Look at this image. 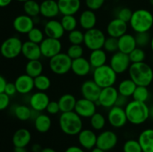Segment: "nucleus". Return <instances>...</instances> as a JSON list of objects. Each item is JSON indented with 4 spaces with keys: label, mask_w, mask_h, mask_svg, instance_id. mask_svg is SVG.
<instances>
[{
    "label": "nucleus",
    "mask_w": 153,
    "mask_h": 152,
    "mask_svg": "<svg viewBox=\"0 0 153 152\" xmlns=\"http://www.w3.org/2000/svg\"><path fill=\"white\" fill-rule=\"evenodd\" d=\"M128 122L134 125H140L149 119V107L146 103L130 101L124 107Z\"/></svg>",
    "instance_id": "nucleus-1"
},
{
    "label": "nucleus",
    "mask_w": 153,
    "mask_h": 152,
    "mask_svg": "<svg viewBox=\"0 0 153 152\" xmlns=\"http://www.w3.org/2000/svg\"><path fill=\"white\" fill-rule=\"evenodd\" d=\"M60 129L67 136H76L83 129V120L75 111L61 113L58 119Z\"/></svg>",
    "instance_id": "nucleus-2"
},
{
    "label": "nucleus",
    "mask_w": 153,
    "mask_h": 152,
    "mask_svg": "<svg viewBox=\"0 0 153 152\" xmlns=\"http://www.w3.org/2000/svg\"><path fill=\"white\" fill-rule=\"evenodd\" d=\"M129 78L137 86H149L153 81V69L145 62L131 63L128 69Z\"/></svg>",
    "instance_id": "nucleus-3"
},
{
    "label": "nucleus",
    "mask_w": 153,
    "mask_h": 152,
    "mask_svg": "<svg viewBox=\"0 0 153 152\" xmlns=\"http://www.w3.org/2000/svg\"><path fill=\"white\" fill-rule=\"evenodd\" d=\"M129 25L135 33L149 32L153 27V14L146 9H137L133 11Z\"/></svg>",
    "instance_id": "nucleus-4"
},
{
    "label": "nucleus",
    "mask_w": 153,
    "mask_h": 152,
    "mask_svg": "<svg viewBox=\"0 0 153 152\" xmlns=\"http://www.w3.org/2000/svg\"><path fill=\"white\" fill-rule=\"evenodd\" d=\"M93 80L102 89L114 86L117 80V74L109 64H105L98 68L94 69Z\"/></svg>",
    "instance_id": "nucleus-5"
},
{
    "label": "nucleus",
    "mask_w": 153,
    "mask_h": 152,
    "mask_svg": "<svg viewBox=\"0 0 153 152\" xmlns=\"http://www.w3.org/2000/svg\"><path fill=\"white\" fill-rule=\"evenodd\" d=\"M72 62L73 60L67 55V53L61 52L49 59V69L57 75H64L71 70Z\"/></svg>",
    "instance_id": "nucleus-6"
},
{
    "label": "nucleus",
    "mask_w": 153,
    "mask_h": 152,
    "mask_svg": "<svg viewBox=\"0 0 153 152\" xmlns=\"http://www.w3.org/2000/svg\"><path fill=\"white\" fill-rule=\"evenodd\" d=\"M22 44L23 43L19 37H8L0 46V54L6 59H15L22 54Z\"/></svg>",
    "instance_id": "nucleus-7"
},
{
    "label": "nucleus",
    "mask_w": 153,
    "mask_h": 152,
    "mask_svg": "<svg viewBox=\"0 0 153 152\" xmlns=\"http://www.w3.org/2000/svg\"><path fill=\"white\" fill-rule=\"evenodd\" d=\"M105 40V33L100 28H94L85 31L83 44L90 51H94L102 49Z\"/></svg>",
    "instance_id": "nucleus-8"
},
{
    "label": "nucleus",
    "mask_w": 153,
    "mask_h": 152,
    "mask_svg": "<svg viewBox=\"0 0 153 152\" xmlns=\"http://www.w3.org/2000/svg\"><path fill=\"white\" fill-rule=\"evenodd\" d=\"M131 63L128 55L118 52L112 54L109 60V65L115 71L117 74H123L128 71Z\"/></svg>",
    "instance_id": "nucleus-9"
},
{
    "label": "nucleus",
    "mask_w": 153,
    "mask_h": 152,
    "mask_svg": "<svg viewBox=\"0 0 153 152\" xmlns=\"http://www.w3.org/2000/svg\"><path fill=\"white\" fill-rule=\"evenodd\" d=\"M62 43L58 39L45 37L40 44L42 56L46 58H52L62 51Z\"/></svg>",
    "instance_id": "nucleus-10"
},
{
    "label": "nucleus",
    "mask_w": 153,
    "mask_h": 152,
    "mask_svg": "<svg viewBox=\"0 0 153 152\" xmlns=\"http://www.w3.org/2000/svg\"><path fill=\"white\" fill-rule=\"evenodd\" d=\"M119 95L117 89L114 86L102 88L97 101V104L101 106L103 108H111L115 106Z\"/></svg>",
    "instance_id": "nucleus-11"
},
{
    "label": "nucleus",
    "mask_w": 153,
    "mask_h": 152,
    "mask_svg": "<svg viewBox=\"0 0 153 152\" xmlns=\"http://www.w3.org/2000/svg\"><path fill=\"white\" fill-rule=\"evenodd\" d=\"M107 120L109 125L114 128H121L128 122L125 109L123 107L114 106L109 109L107 115Z\"/></svg>",
    "instance_id": "nucleus-12"
},
{
    "label": "nucleus",
    "mask_w": 153,
    "mask_h": 152,
    "mask_svg": "<svg viewBox=\"0 0 153 152\" xmlns=\"http://www.w3.org/2000/svg\"><path fill=\"white\" fill-rule=\"evenodd\" d=\"M118 142V137L115 132L111 130H106L97 135V147L108 151L114 148Z\"/></svg>",
    "instance_id": "nucleus-13"
},
{
    "label": "nucleus",
    "mask_w": 153,
    "mask_h": 152,
    "mask_svg": "<svg viewBox=\"0 0 153 152\" xmlns=\"http://www.w3.org/2000/svg\"><path fill=\"white\" fill-rule=\"evenodd\" d=\"M97 106L94 101L82 98L76 101L74 111L82 119H88L97 113Z\"/></svg>",
    "instance_id": "nucleus-14"
},
{
    "label": "nucleus",
    "mask_w": 153,
    "mask_h": 152,
    "mask_svg": "<svg viewBox=\"0 0 153 152\" xmlns=\"http://www.w3.org/2000/svg\"><path fill=\"white\" fill-rule=\"evenodd\" d=\"M102 88L95 83L93 79H88L85 80L81 85L80 91L82 98L91 100L97 103L100 94L101 92Z\"/></svg>",
    "instance_id": "nucleus-15"
},
{
    "label": "nucleus",
    "mask_w": 153,
    "mask_h": 152,
    "mask_svg": "<svg viewBox=\"0 0 153 152\" xmlns=\"http://www.w3.org/2000/svg\"><path fill=\"white\" fill-rule=\"evenodd\" d=\"M43 32L46 37L61 40L66 31L61 25V21L52 19L45 22L43 25Z\"/></svg>",
    "instance_id": "nucleus-16"
},
{
    "label": "nucleus",
    "mask_w": 153,
    "mask_h": 152,
    "mask_svg": "<svg viewBox=\"0 0 153 152\" xmlns=\"http://www.w3.org/2000/svg\"><path fill=\"white\" fill-rule=\"evenodd\" d=\"M50 101L49 95L46 93V92H34L30 96L29 106L34 111L40 113V112L46 110L48 104Z\"/></svg>",
    "instance_id": "nucleus-17"
},
{
    "label": "nucleus",
    "mask_w": 153,
    "mask_h": 152,
    "mask_svg": "<svg viewBox=\"0 0 153 152\" xmlns=\"http://www.w3.org/2000/svg\"><path fill=\"white\" fill-rule=\"evenodd\" d=\"M34 18L26 14L19 15L13 21V29L21 34H27L34 27Z\"/></svg>",
    "instance_id": "nucleus-18"
},
{
    "label": "nucleus",
    "mask_w": 153,
    "mask_h": 152,
    "mask_svg": "<svg viewBox=\"0 0 153 152\" xmlns=\"http://www.w3.org/2000/svg\"><path fill=\"white\" fill-rule=\"evenodd\" d=\"M128 23L118 18L111 19L107 25L106 31L108 37L120 38L121 36L126 34L128 31Z\"/></svg>",
    "instance_id": "nucleus-19"
},
{
    "label": "nucleus",
    "mask_w": 153,
    "mask_h": 152,
    "mask_svg": "<svg viewBox=\"0 0 153 152\" xmlns=\"http://www.w3.org/2000/svg\"><path fill=\"white\" fill-rule=\"evenodd\" d=\"M78 141L81 147L86 150H91L97 146V135L94 130L82 129L78 134Z\"/></svg>",
    "instance_id": "nucleus-20"
},
{
    "label": "nucleus",
    "mask_w": 153,
    "mask_h": 152,
    "mask_svg": "<svg viewBox=\"0 0 153 152\" xmlns=\"http://www.w3.org/2000/svg\"><path fill=\"white\" fill-rule=\"evenodd\" d=\"M13 83L16 86L17 93L21 95L29 94L34 89V78L27 74L19 75Z\"/></svg>",
    "instance_id": "nucleus-21"
},
{
    "label": "nucleus",
    "mask_w": 153,
    "mask_h": 152,
    "mask_svg": "<svg viewBox=\"0 0 153 152\" xmlns=\"http://www.w3.org/2000/svg\"><path fill=\"white\" fill-rule=\"evenodd\" d=\"M40 15L48 19H55L59 15L58 1L55 0H43L40 4Z\"/></svg>",
    "instance_id": "nucleus-22"
},
{
    "label": "nucleus",
    "mask_w": 153,
    "mask_h": 152,
    "mask_svg": "<svg viewBox=\"0 0 153 152\" xmlns=\"http://www.w3.org/2000/svg\"><path fill=\"white\" fill-rule=\"evenodd\" d=\"M92 66L88 58L84 57L73 60L71 71L79 77H85L92 71Z\"/></svg>",
    "instance_id": "nucleus-23"
},
{
    "label": "nucleus",
    "mask_w": 153,
    "mask_h": 152,
    "mask_svg": "<svg viewBox=\"0 0 153 152\" xmlns=\"http://www.w3.org/2000/svg\"><path fill=\"white\" fill-rule=\"evenodd\" d=\"M22 55L28 61L40 60L42 56L40 44L27 40L22 44Z\"/></svg>",
    "instance_id": "nucleus-24"
},
{
    "label": "nucleus",
    "mask_w": 153,
    "mask_h": 152,
    "mask_svg": "<svg viewBox=\"0 0 153 152\" xmlns=\"http://www.w3.org/2000/svg\"><path fill=\"white\" fill-rule=\"evenodd\" d=\"M60 13L64 15H75L81 8V0H58Z\"/></svg>",
    "instance_id": "nucleus-25"
},
{
    "label": "nucleus",
    "mask_w": 153,
    "mask_h": 152,
    "mask_svg": "<svg viewBox=\"0 0 153 152\" xmlns=\"http://www.w3.org/2000/svg\"><path fill=\"white\" fill-rule=\"evenodd\" d=\"M97 22V18L95 12L89 9L83 10L79 17V25L85 31L96 28Z\"/></svg>",
    "instance_id": "nucleus-26"
},
{
    "label": "nucleus",
    "mask_w": 153,
    "mask_h": 152,
    "mask_svg": "<svg viewBox=\"0 0 153 152\" xmlns=\"http://www.w3.org/2000/svg\"><path fill=\"white\" fill-rule=\"evenodd\" d=\"M137 47L134 35L126 33L118 38V49L120 52L129 55Z\"/></svg>",
    "instance_id": "nucleus-27"
},
{
    "label": "nucleus",
    "mask_w": 153,
    "mask_h": 152,
    "mask_svg": "<svg viewBox=\"0 0 153 152\" xmlns=\"http://www.w3.org/2000/svg\"><path fill=\"white\" fill-rule=\"evenodd\" d=\"M31 140V134L26 128H19L16 130L12 137V142L14 147L25 148Z\"/></svg>",
    "instance_id": "nucleus-28"
},
{
    "label": "nucleus",
    "mask_w": 153,
    "mask_h": 152,
    "mask_svg": "<svg viewBox=\"0 0 153 152\" xmlns=\"http://www.w3.org/2000/svg\"><path fill=\"white\" fill-rule=\"evenodd\" d=\"M137 140L143 152H153V128H146L142 131Z\"/></svg>",
    "instance_id": "nucleus-29"
},
{
    "label": "nucleus",
    "mask_w": 153,
    "mask_h": 152,
    "mask_svg": "<svg viewBox=\"0 0 153 152\" xmlns=\"http://www.w3.org/2000/svg\"><path fill=\"white\" fill-rule=\"evenodd\" d=\"M88 61L93 69L105 65L108 61V53L103 49L91 51Z\"/></svg>",
    "instance_id": "nucleus-30"
},
{
    "label": "nucleus",
    "mask_w": 153,
    "mask_h": 152,
    "mask_svg": "<svg viewBox=\"0 0 153 152\" xmlns=\"http://www.w3.org/2000/svg\"><path fill=\"white\" fill-rule=\"evenodd\" d=\"M34 125L36 131L41 134H45L52 127V119L48 114L39 113L34 119Z\"/></svg>",
    "instance_id": "nucleus-31"
},
{
    "label": "nucleus",
    "mask_w": 153,
    "mask_h": 152,
    "mask_svg": "<svg viewBox=\"0 0 153 152\" xmlns=\"http://www.w3.org/2000/svg\"><path fill=\"white\" fill-rule=\"evenodd\" d=\"M77 99L70 93H65L61 95L58 100L61 113L74 111Z\"/></svg>",
    "instance_id": "nucleus-32"
},
{
    "label": "nucleus",
    "mask_w": 153,
    "mask_h": 152,
    "mask_svg": "<svg viewBox=\"0 0 153 152\" xmlns=\"http://www.w3.org/2000/svg\"><path fill=\"white\" fill-rule=\"evenodd\" d=\"M35 111L28 106L25 104H18L16 105L13 110V114L17 119L20 121H28L31 119L35 118Z\"/></svg>",
    "instance_id": "nucleus-33"
},
{
    "label": "nucleus",
    "mask_w": 153,
    "mask_h": 152,
    "mask_svg": "<svg viewBox=\"0 0 153 152\" xmlns=\"http://www.w3.org/2000/svg\"><path fill=\"white\" fill-rule=\"evenodd\" d=\"M137 85L131 78H126L121 80L117 86V90L120 95L130 98L132 96Z\"/></svg>",
    "instance_id": "nucleus-34"
},
{
    "label": "nucleus",
    "mask_w": 153,
    "mask_h": 152,
    "mask_svg": "<svg viewBox=\"0 0 153 152\" xmlns=\"http://www.w3.org/2000/svg\"><path fill=\"white\" fill-rule=\"evenodd\" d=\"M25 74L30 77L35 78L37 76L43 74V64L40 60H34V61H28L25 67Z\"/></svg>",
    "instance_id": "nucleus-35"
},
{
    "label": "nucleus",
    "mask_w": 153,
    "mask_h": 152,
    "mask_svg": "<svg viewBox=\"0 0 153 152\" xmlns=\"http://www.w3.org/2000/svg\"><path fill=\"white\" fill-rule=\"evenodd\" d=\"M23 10L25 14L31 16L32 18H36L40 15V4L35 0H28L23 2Z\"/></svg>",
    "instance_id": "nucleus-36"
},
{
    "label": "nucleus",
    "mask_w": 153,
    "mask_h": 152,
    "mask_svg": "<svg viewBox=\"0 0 153 152\" xmlns=\"http://www.w3.org/2000/svg\"><path fill=\"white\" fill-rule=\"evenodd\" d=\"M90 124L94 131H101L106 125V118L101 113L97 112L90 118Z\"/></svg>",
    "instance_id": "nucleus-37"
},
{
    "label": "nucleus",
    "mask_w": 153,
    "mask_h": 152,
    "mask_svg": "<svg viewBox=\"0 0 153 152\" xmlns=\"http://www.w3.org/2000/svg\"><path fill=\"white\" fill-rule=\"evenodd\" d=\"M34 88L37 91L40 92H46L50 88L52 82H51L50 78L46 75H40L37 76L35 78H34Z\"/></svg>",
    "instance_id": "nucleus-38"
},
{
    "label": "nucleus",
    "mask_w": 153,
    "mask_h": 152,
    "mask_svg": "<svg viewBox=\"0 0 153 152\" xmlns=\"http://www.w3.org/2000/svg\"><path fill=\"white\" fill-rule=\"evenodd\" d=\"M60 21L64 29L67 32L76 29L79 24V20L76 19L75 15H64Z\"/></svg>",
    "instance_id": "nucleus-39"
},
{
    "label": "nucleus",
    "mask_w": 153,
    "mask_h": 152,
    "mask_svg": "<svg viewBox=\"0 0 153 152\" xmlns=\"http://www.w3.org/2000/svg\"><path fill=\"white\" fill-rule=\"evenodd\" d=\"M149 96H150V92L148 89V86H137L131 97L134 101L146 103V101L149 100Z\"/></svg>",
    "instance_id": "nucleus-40"
},
{
    "label": "nucleus",
    "mask_w": 153,
    "mask_h": 152,
    "mask_svg": "<svg viewBox=\"0 0 153 152\" xmlns=\"http://www.w3.org/2000/svg\"><path fill=\"white\" fill-rule=\"evenodd\" d=\"M27 37H28V40L29 41L37 43V44H40L45 39V34L43 32V30H41L37 27H34L27 34Z\"/></svg>",
    "instance_id": "nucleus-41"
},
{
    "label": "nucleus",
    "mask_w": 153,
    "mask_h": 152,
    "mask_svg": "<svg viewBox=\"0 0 153 152\" xmlns=\"http://www.w3.org/2000/svg\"><path fill=\"white\" fill-rule=\"evenodd\" d=\"M84 37H85V33L77 28L68 32V36H67V39L70 45L83 44Z\"/></svg>",
    "instance_id": "nucleus-42"
},
{
    "label": "nucleus",
    "mask_w": 153,
    "mask_h": 152,
    "mask_svg": "<svg viewBox=\"0 0 153 152\" xmlns=\"http://www.w3.org/2000/svg\"><path fill=\"white\" fill-rule=\"evenodd\" d=\"M134 37H135L136 43H137V47L143 49L150 45L152 36L150 35L149 32L136 33Z\"/></svg>",
    "instance_id": "nucleus-43"
},
{
    "label": "nucleus",
    "mask_w": 153,
    "mask_h": 152,
    "mask_svg": "<svg viewBox=\"0 0 153 152\" xmlns=\"http://www.w3.org/2000/svg\"><path fill=\"white\" fill-rule=\"evenodd\" d=\"M130 61L131 63H137L144 62L146 60V52L143 49L139 47H136L131 53L128 55Z\"/></svg>",
    "instance_id": "nucleus-44"
},
{
    "label": "nucleus",
    "mask_w": 153,
    "mask_h": 152,
    "mask_svg": "<svg viewBox=\"0 0 153 152\" xmlns=\"http://www.w3.org/2000/svg\"><path fill=\"white\" fill-rule=\"evenodd\" d=\"M123 152H143L138 140L130 139L126 140L123 146Z\"/></svg>",
    "instance_id": "nucleus-45"
},
{
    "label": "nucleus",
    "mask_w": 153,
    "mask_h": 152,
    "mask_svg": "<svg viewBox=\"0 0 153 152\" xmlns=\"http://www.w3.org/2000/svg\"><path fill=\"white\" fill-rule=\"evenodd\" d=\"M84 52L85 51L82 45H70L66 53L72 60H75L83 57Z\"/></svg>",
    "instance_id": "nucleus-46"
},
{
    "label": "nucleus",
    "mask_w": 153,
    "mask_h": 152,
    "mask_svg": "<svg viewBox=\"0 0 153 152\" xmlns=\"http://www.w3.org/2000/svg\"><path fill=\"white\" fill-rule=\"evenodd\" d=\"M102 49L109 54H114L118 52V39L111 37H106Z\"/></svg>",
    "instance_id": "nucleus-47"
},
{
    "label": "nucleus",
    "mask_w": 153,
    "mask_h": 152,
    "mask_svg": "<svg viewBox=\"0 0 153 152\" xmlns=\"http://www.w3.org/2000/svg\"><path fill=\"white\" fill-rule=\"evenodd\" d=\"M133 11L129 8V7H121L119 9L117 13V18L124 21V22L129 23L130 19H131V16H132Z\"/></svg>",
    "instance_id": "nucleus-48"
},
{
    "label": "nucleus",
    "mask_w": 153,
    "mask_h": 152,
    "mask_svg": "<svg viewBox=\"0 0 153 152\" xmlns=\"http://www.w3.org/2000/svg\"><path fill=\"white\" fill-rule=\"evenodd\" d=\"M105 0H85V4L89 10H100L104 4Z\"/></svg>",
    "instance_id": "nucleus-49"
},
{
    "label": "nucleus",
    "mask_w": 153,
    "mask_h": 152,
    "mask_svg": "<svg viewBox=\"0 0 153 152\" xmlns=\"http://www.w3.org/2000/svg\"><path fill=\"white\" fill-rule=\"evenodd\" d=\"M46 111L47 112L48 114L50 115H56L61 112L60 110L59 104H58V101H50L46 109Z\"/></svg>",
    "instance_id": "nucleus-50"
},
{
    "label": "nucleus",
    "mask_w": 153,
    "mask_h": 152,
    "mask_svg": "<svg viewBox=\"0 0 153 152\" xmlns=\"http://www.w3.org/2000/svg\"><path fill=\"white\" fill-rule=\"evenodd\" d=\"M9 104H10V96H8L4 92L0 93V111L7 109Z\"/></svg>",
    "instance_id": "nucleus-51"
},
{
    "label": "nucleus",
    "mask_w": 153,
    "mask_h": 152,
    "mask_svg": "<svg viewBox=\"0 0 153 152\" xmlns=\"http://www.w3.org/2000/svg\"><path fill=\"white\" fill-rule=\"evenodd\" d=\"M4 92L5 94H7L8 96L11 97L13 96L17 92L16 91V86H15L14 83H10V82H7V84H6L5 88H4Z\"/></svg>",
    "instance_id": "nucleus-52"
},
{
    "label": "nucleus",
    "mask_w": 153,
    "mask_h": 152,
    "mask_svg": "<svg viewBox=\"0 0 153 152\" xmlns=\"http://www.w3.org/2000/svg\"><path fill=\"white\" fill-rule=\"evenodd\" d=\"M128 102H129V101H128V98L123 96V95H119L117 99L115 106H117V107H123L124 108V107L127 105V104H128Z\"/></svg>",
    "instance_id": "nucleus-53"
},
{
    "label": "nucleus",
    "mask_w": 153,
    "mask_h": 152,
    "mask_svg": "<svg viewBox=\"0 0 153 152\" xmlns=\"http://www.w3.org/2000/svg\"><path fill=\"white\" fill-rule=\"evenodd\" d=\"M64 152H85L84 148H82L81 146L77 145H71L67 148Z\"/></svg>",
    "instance_id": "nucleus-54"
},
{
    "label": "nucleus",
    "mask_w": 153,
    "mask_h": 152,
    "mask_svg": "<svg viewBox=\"0 0 153 152\" xmlns=\"http://www.w3.org/2000/svg\"><path fill=\"white\" fill-rule=\"evenodd\" d=\"M7 83V82L6 80V79L1 75H0V93L4 92V88H5Z\"/></svg>",
    "instance_id": "nucleus-55"
},
{
    "label": "nucleus",
    "mask_w": 153,
    "mask_h": 152,
    "mask_svg": "<svg viewBox=\"0 0 153 152\" xmlns=\"http://www.w3.org/2000/svg\"><path fill=\"white\" fill-rule=\"evenodd\" d=\"M43 148L38 143H34L31 146V151L32 152H40Z\"/></svg>",
    "instance_id": "nucleus-56"
},
{
    "label": "nucleus",
    "mask_w": 153,
    "mask_h": 152,
    "mask_svg": "<svg viewBox=\"0 0 153 152\" xmlns=\"http://www.w3.org/2000/svg\"><path fill=\"white\" fill-rule=\"evenodd\" d=\"M13 0H0V7H5L8 6Z\"/></svg>",
    "instance_id": "nucleus-57"
},
{
    "label": "nucleus",
    "mask_w": 153,
    "mask_h": 152,
    "mask_svg": "<svg viewBox=\"0 0 153 152\" xmlns=\"http://www.w3.org/2000/svg\"><path fill=\"white\" fill-rule=\"evenodd\" d=\"M13 152H28V151L24 147H14Z\"/></svg>",
    "instance_id": "nucleus-58"
},
{
    "label": "nucleus",
    "mask_w": 153,
    "mask_h": 152,
    "mask_svg": "<svg viewBox=\"0 0 153 152\" xmlns=\"http://www.w3.org/2000/svg\"><path fill=\"white\" fill-rule=\"evenodd\" d=\"M40 152H56V151H55V149L52 148L47 147V148H43Z\"/></svg>",
    "instance_id": "nucleus-59"
},
{
    "label": "nucleus",
    "mask_w": 153,
    "mask_h": 152,
    "mask_svg": "<svg viewBox=\"0 0 153 152\" xmlns=\"http://www.w3.org/2000/svg\"><path fill=\"white\" fill-rule=\"evenodd\" d=\"M91 152H105V151H103L102 149L100 148H98L96 146V147H94V148L91 149Z\"/></svg>",
    "instance_id": "nucleus-60"
},
{
    "label": "nucleus",
    "mask_w": 153,
    "mask_h": 152,
    "mask_svg": "<svg viewBox=\"0 0 153 152\" xmlns=\"http://www.w3.org/2000/svg\"><path fill=\"white\" fill-rule=\"evenodd\" d=\"M149 107V119H151L152 120H153V104L151 105Z\"/></svg>",
    "instance_id": "nucleus-61"
},
{
    "label": "nucleus",
    "mask_w": 153,
    "mask_h": 152,
    "mask_svg": "<svg viewBox=\"0 0 153 152\" xmlns=\"http://www.w3.org/2000/svg\"><path fill=\"white\" fill-rule=\"evenodd\" d=\"M149 46H150L151 50H152L153 52V36L152 37V39H151V42H150V45H149Z\"/></svg>",
    "instance_id": "nucleus-62"
},
{
    "label": "nucleus",
    "mask_w": 153,
    "mask_h": 152,
    "mask_svg": "<svg viewBox=\"0 0 153 152\" xmlns=\"http://www.w3.org/2000/svg\"><path fill=\"white\" fill-rule=\"evenodd\" d=\"M16 1H21V2H25V1H28V0H16Z\"/></svg>",
    "instance_id": "nucleus-63"
},
{
    "label": "nucleus",
    "mask_w": 153,
    "mask_h": 152,
    "mask_svg": "<svg viewBox=\"0 0 153 152\" xmlns=\"http://www.w3.org/2000/svg\"><path fill=\"white\" fill-rule=\"evenodd\" d=\"M149 3H150L151 5L153 6V0H149Z\"/></svg>",
    "instance_id": "nucleus-64"
}]
</instances>
